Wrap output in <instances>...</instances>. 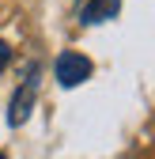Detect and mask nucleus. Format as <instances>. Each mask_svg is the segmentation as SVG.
Wrapping results in <instances>:
<instances>
[{"mask_svg":"<svg viewBox=\"0 0 155 159\" xmlns=\"http://www.w3.org/2000/svg\"><path fill=\"white\" fill-rule=\"evenodd\" d=\"M53 76H57L61 87H80L83 80H91V61L83 53H76V49H64L57 57V65H53Z\"/></svg>","mask_w":155,"mask_h":159,"instance_id":"nucleus-1","label":"nucleus"},{"mask_svg":"<svg viewBox=\"0 0 155 159\" xmlns=\"http://www.w3.org/2000/svg\"><path fill=\"white\" fill-rule=\"evenodd\" d=\"M34 91H38V84H34V76H30L27 84L15 91L11 106H8V125H23L27 117H30V110H34Z\"/></svg>","mask_w":155,"mask_h":159,"instance_id":"nucleus-2","label":"nucleus"},{"mask_svg":"<svg viewBox=\"0 0 155 159\" xmlns=\"http://www.w3.org/2000/svg\"><path fill=\"white\" fill-rule=\"evenodd\" d=\"M121 11V0H91V4L83 8V23H106V19H113Z\"/></svg>","mask_w":155,"mask_h":159,"instance_id":"nucleus-3","label":"nucleus"},{"mask_svg":"<svg viewBox=\"0 0 155 159\" xmlns=\"http://www.w3.org/2000/svg\"><path fill=\"white\" fill-rule=\"evenodd\" d=\"M8 61H11V49H8V42H4V38H0V72L8 68Z\"/></svg>","mask_w":155,"mask_h":159,"instance_id":"nucleus-4","label":"nucleus"},{"mask_svg":"<svg viewBox=\"0 0 155 159\" xmlns=\"http://www.w3.org/2000/svg\"><path fill=\"white\" fill-rule=\"evenodd\" d=\"M0 159H4V152H0Z\"/></svg>","mask_w":155,"mask_h":159,"instance_id":"nucleus-5","label":"nucleus"}]
</instances>
